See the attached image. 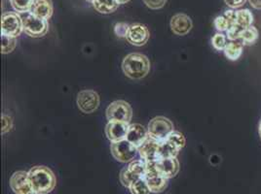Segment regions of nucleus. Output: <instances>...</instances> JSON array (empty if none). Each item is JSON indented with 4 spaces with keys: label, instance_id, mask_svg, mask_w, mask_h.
I'll return each instance as SVG.
<instances>
[{
    "label": "nucleus",
    "instance_id": "24",
    "mask_svg": "<svg viewBox=\"0 0 261 194\" xmlns=\"http://www.w3.org/2000/svg\"><path fill=\"white\" fill-rule=\"evenodd\" d=\"M132 194H149L150 189L144 178H141L132 183L129 187Z\"/></svg>",
    "mask_w": 261,
    "mask_h": 194
},
{
    "label": "nucleus",
    "instance_id": "25",
    "mask_svg": "<svg viewBox=\"0 0 261 194\" xmlns=\"http://www.w3.org/2000/svg\"><path fill=\"white\" fill-rule=\"evenodd\" d=\"M16 46H17L16 38L1 35V53L2 54H10L15 50Z\"/></svg>",
    "mask_w": 261,
    "mask_h": 194
},
{
    "label": "nucleus",
    "instance_id": "4",
    "mask_svg": "<svg viewBox=\"0 0 261 194\" xmlns=\"http://www.w3.org/2000/svg\"><path fill=\"white\" fill-rule=\"evenodd\" d=\"M22 31V18L15 12H6L1 17V35L17 38Z\"/></svg>",
    "mask_w": 261,
    "mask_h": 194
},
{
    "label": "nucleus",
    "instance_id": "8",
    "mask_svg": "<svg viewBox=\"0 0 261 194\" xmlns=\"http://www.w3.org/2000/svg\"><path fill=\"white\" fill-rule=\"evenodd\" d=\"M110 151L112 156L117 161L127 163L133 161L138 153V148L130 144L129 141L122 140L119 142H114L110 146Z\"/></svg>",
    "mask_w": 261,
    "mask_h": 194
},
{
    "label": "nucleus",
    "instance_id": "38",
    "mask_svg": "<svg viewBox=\"0 0 261 194\" xmlns=\"http://www.w3.org/2000/svg\"><path fill=\"white\" fill-rule=\"evenodd\" d=\"M258 133H259V137H260L261 140V121L260 123H259V126H258Z\"/></svg>",
    "mask_w": 261,
    "mask_h": 194
},
{
    "label": "nucleus",
    "instance_id": "5",
    "mask_svg": "<svg viewBox=\"0 0 261 194\" xmlns=\"http://www.w3.org/2000/svg\"><path fill=\"white\" fill-rule=\"evenodd\" d=\"M145 167L146 161H144L143 159L130 161L129 166L122 169L120 173V182L124 186L129 188L132 183L144 177Z\"/></svg>",
    "mask_w": 261,
    "mask_h": 194
},
{
    "label": "nucleus",
    "instance_id": "39",
    "mask_svg": "<svg viewBox=\"0 0 261 194\" xmlns=\"http://www.w3.org/2000/svg\"><path fill=\"white\" fill-rule=\"evenodd\" d=\"M86 1H89V2H93L94 0H86Z\"/></svg>",
    "mask_w": 261,
    "mask_h": 194
},
{
    "label": "nucleus",
    "instance_id": "32",
    "mask_svg": "<svg viewBox=\"0 0 261 194\" xmlns=\"http://www.w3.org/2000/svg\"><path fill=\"white\" fill-rule=\"evenodd\" d=\"M144 4L153 10H158L163 8L167 0H143Z\"/></svg>",
    "mask_w": 261,
    "mask_h": 194
},
{
    "label": "nucleus",
    "instance_id": "17",
    "mask_svg": "<svg viewBox=\"0 0 261 194\" xmlns=\"http://www.w3.org/2000/svg\"><path fill=\"white\" fill-rule=\"evenodd\" d=\"M160 141L155 140L150 137L147 138L142 146L138 149L139 153L144 161H154L158 159V148Z\"/></svg>",
    "mask_w": 261,
    "mask_h": 194
},
{
    "label": "nucleus",
    "instance_id": "36",
    "mask_svg": "<svg viewBox=\"0 0 261 194\" xmlns=\"http://www.w3.org/2000/svg\"><path fill=\"white\" fill-rule=\"evenodd\" d=\"M250 5L257 10H261V0H249Z\"/></svg>",
    "mask_w": 261,
    "mask_h": 194
},
{
    "label": "nucleus",
    "instance_id": "2",
    "mask_svg": "<svg viewBox=\"0 0 261 194\" xmlns=\"http://www.w3.org/2000/svg\"><path fill=\"white\" fill-rule=\"evenodd\" d=\"M122 69L128 78L141 80L148 74L150 70V61L144 54L133 53L124 57Z\"/></svg>",
    "mask_w": 261,
    "mask_h": 194
},
{
    "label": "nucleus",
    "instance_id": "20",
    "mask_svg": "<svg viewBox=\"0 0 261 194\" xmlns=\"http://www.w3.org/2000/svg\"><path fill=\"white\" fill-rule=\"evenodd\" d=\"M94 8L100 14H111L116 11L119 7V3L116 0H94Z\"/></svg>",
    "mask_w": 261,
    "mask_h": 194
},
{
    "label": "nucleus",
    "instance_id": "35",
    "mask_svg": "<svg viewBox=\"0 0 261 194\" xmlns=\"http://www.w3.org/2000/svg\"><path fill=\"white\" fill-rule=\"evenodd\" d=\"M224 2L231 9H238L247 2V0H224Z\"/></svg>",
    "mask_w": 261,
    "mask_h": 194
},
{
    "label": "nucleus",
    "instance_id": "15",
    "mask_svg": "<svg viewBox=\"0 0 261 194\" xmlns=\"http://www.w3.org/2000/svg\"><path fill=\"white\" fill-rule=\"evenodd\" d=\"M149 137L147 130L140 123H133L129 125L128 133L126 136V140L129 141L138 149L142 146V144L147 140Z\"/></svg>",
    "mask_w": 261,
    "mask_h": 194
},
{
    "label": "nucleus",
    "instance_id": "18",
    "mask_svg": "<svg viewBox=\"0 0 261 194\" xmlns=\"http://www.w3.org/2000/svg\"><path fill=\"white\" fill-rule=\"evenodd\" d=\"M144 179L150 189V192L153 193L163 192L168 186V179L160 176L159 174L149 176V177H144Z\"/></svg>",
    "mask_w": 261,
    "mask_h": 194
},
{
    "label": "nucleus",
    "instance_id": "12",
    "mask_svg": "<svg viewBox=\"0 0 261 194\" xmlns=\"http://www.w3.org/2000/svg\"><path fill=\"white\" fill-rule=\"evenodd\" d=\"M129 130V123L122 121H109L106 126V135L112 143L125 140Z\"/></svg>",
    "mask_w": 261,
    "mask_h": 194
},
{
    "label": "nucleus",
    "instance_id": "14",
    "mask_svg": "<svg viewBox=\"0 0 261 194\" xmlns=\"http://www.w3.org/2000/svg\"><path fill=\"white\" fill-rule=\"evenodd\" d=\"M171 29L178 36H185L190 33L193 27V23L189 16L185 14H176L171 20Z\"/></svg>",
    "mask_w": 261,
    "mask_h": 194
},
{
    "label": "nucleus",
    "instance_id": "13",
    "mask_svg": "<svg viewBox=\"0 0 261 194\" xmlns=\"http://www.w3.org/2000/svg\"><path fill=\"white\" fill-rule=\"evenodd\" d=\"M156 168L160 176L166 179H172L179 171V162L176 157L160 158L156 160Z\"/></svg>",
    "mask_w": 261,
    "mask_h": 194
},
{
    "label": "nucleus",
    "instance_id": "1",
    "mask_svg": "<svg viewBox=\"0 0 261 194\" xmlns=\"http://www.w3.org/2000/svg\"><path fill=\"white\" fill-rule=\"evenodd\" d=\"M29 180L36 194L50 193L57 183L54 173L45 166L33 167L29 171Z\"/></svg>",
    "mask_w": 261,
    "mask_h": 194
},
{
    "label": "nucleus",
    "instance_id": "29",
    "mask_svg": "<svg viewBox=\"0 0 261 194\" xmlns=\"http://www.w3.org/2000/svg\"><path fill=\"white\" fill-rule=\"evenodd\" d=\"M212 44L217 51H223L227 45V37L222 33H218L214 35Z\"/></svg>",
    "mask_w": 261,
    "mask_h": 194
},
{
    "label": "nucleus",
    "instance_id": "6",
    "mask_svg": "<svg viewBox=\"0 0 261 194\" xmlns=\"http://www.w3.org/2000/svg\"><path fill=\"white\" fill-rule=\"evenodd\" d=\"M23 33L33 38L42 37L48 33V21L38 18L33 14L27 15L22 18Z\"/></svg>",
    "mask_w": 261,
    "mask_h": 194
},
{
    "label": "nucleus",
    "instance_id": "10",
    "mask_svg": "<svg viewBox=\"0 0 261 194\" xmlns=\"http://www.w3.org/2000/svg\"><path fill=\"white\" fill-rule=\"evenodd\" d=\"M10 186L16 194H36L29 180V172L17 171L12 175Z\"/></svg>",
    "mask_w": 261,
    "mask_h": 194
},
{
    "label": "nucleus",
    "instance_id": "9",
    "mask_svg": "<svg viewBox=\"0 0 261 194\" xmlns=\"http://www.w3.org/2000/svg\"><path fill=\"white\" fill-rule=\"evenodd\" d=\"M77 106L85 114L94 113L99 106V96L95 90L84 89L77 94Z\"/></svg>",
    "mask_w": 261,
    "mask_h": 194
},
{
    "label": "nucleus",
    "instance_id": "34",
    "mask_svg": "<svg viewBox=\"0 0 261 194\" xmlns=\"http://www.w3.org/2000/svg\"><path fill=\"white\" fill-rule=\"evenodd\" d=\"M223 15H224V16L226 17V19L228 20L230 26L233 25V24H235V23H237V14H236V11H235L234 9H231V10H227V11L224 12ZM230 26H229V27H230Z\"/></svg>",
    "mask_w": 261,
    "mask_h": 194
},
{
    "label": "nucleus",
    "instance_id": "16",
    "mask_svg": "<svg viewBox=\"0 0 261 194\" xmlns=\"http://www.w3.org/2000/svg\"><path fill=\"white\" fill-rule=\"evenodd\" d=\"M52 0H33L30 13L34 16L48 21L53 15Z\"/></svg>",
    "mask_w": 261,
    "mask_h": 194
},
{
    "label": "nucleus",
    "instance_id": "7",
    "mask_svg": "<svg viewBox=\"0 0 261 194\" xmlns=\"http://www.w3.org/2000/svg\"><path fill=\"white\" fill-rule=\"evenodd\" d=\"M133 117V110L130 104L124 100L112 102L107 109V118L109 121H122L129 123Z\"/></svg>",
    "mask_w": 261,
    "mask_h": 194
},
{
    "label": "nucleus",
    "instance_id": "23",
    "mask_svg": "<svg viewBox=\"0 0 261 194\" xmlns=\"http://www.w3.org/2000/svg\"><path fill=\"white\" fill-rule=\"evenodd\" d=\"M237 14V23L241 26L247 28L252 25L253 15L249 9H242L236 11Z\"/></svg>",
    "mask_w": 261,
    "mask_h": 194
},
{
    "label": "nucleus",
    "instance_id": "3",
    "mask_svg": "<svg viewBox=\"0 0 261 194\" xmlns=\"http://www.w3.org/2000/svg\"><path fill=\"white\" fill-rule=\"evenodd\" d=\"M150 138L157 141H163L174 131L173 122L166 117H156L151 119L147 126Z\"/></svg>",
    "mask_w": 261,
    "mask_h": 194
},
{
    "label": "nucleus",
    "instance_id": "19",
    "mask_svg": "<svg viewBox=\"0 0 261 194\" xmlns=\"http://www.w3.org/2000/svg\"><path fill=\"white\" fill-rule=\"evenodd\" d=\"M180 151L173 143L165 139L160 141L158 148V159L160 158H172L176 157L178 151Z\"/></svg>",
    "mask_w": 261,
    "mask_h": 194
},
{
    "label": "nucleus",
    "instance_id": "21",
    "mask_svg": "<svg viewBox=\"0 0 261 194\" xmlns=\"http://www.w3.org/2000/svg\"><path fill=\"white\" fill-rule=\"evenodd\" d=\"M244 45L240 41H230L223 50L225 56L230 60H237L243 54Z\"/></svg>",
    "mask_w": 261,
    "mask_h": 194
},
{
    "label": "nucleus",
    "instance_id": "30",
    "mask_svg": "<svg viewBox=\"0 0 261 194\" xmlns=\"http://www.w3.org/2000/svg\"><path fill=\"white\" fill-rule=\"evenodd\" d=\"M214 23H215L216 28L218 29L219 33L227 31V29H228L229 26H230L228 20L226 19V17H225L224 15L217 17V18H216V20H215V22H214Z\"/></svg>",
    "mask_w": 261,
    "mask_h": 194
},
{
    "label": "nucleus",
    "instance_id": "22",
    "mask_svg": "<svg viewBox=\"0 0 261 194\" xmlns=\"http://www.w3.org/2000/svg\"><path fill=\"white\" fill-rule=\"evenodd\" d=\"M258 36H259V33H258L257 28L251 25L244 30L240 41L243 43L244 46L245 45H252L257 41Z\"/></svg>",
    "mask_w": 261,
    "mask_h": 194
},
{
    "label": "nucleus",
    "instance_id": "11",
    "mask_svg": "<svg viewBox=\"0 0 261 194\" xmlns=\"http://www.w3.org/2000/svg\"><path fill=\"white\" fill-rule=\"evenodd\" d=\"M149 36H150L149 30L145 25L141 23H135L130 25L126 38L128 42L132 45L137 47H142L147 43Z\"/></svg>",
    "mask_w": 261,
    "mask_h": 194
},
{
    "label": "nucleus",
    "instance_id": "26",
    "mask_svg": "<svg viewBox=\"0 0 261 194\" xmlns=\"http://www.w3.org/2000/svg\"><path fill=\"white\" fill-rule=\"evenodd\" d=\"M246 28L241 26L238 23H235L233 25H231L226 31V37L229 41H237L240 40L242 37V34L244 33Z\"/></svg>",
    "mask_w": 261,
    "mask_h": 194
},
{
    "label": "nucleus",
    "instance_id": "37",
    "mask_svg": "<svg viewBox=\"0 0 261 194\" xmlns=\"http://www.w3.org/2000/svg\"><path fill=\"white\" fill-rule=\"evenodd\" d=\"M119 4H126L127 2H129L130 0H116Z\"/></svg>",
    "mask_w": 261,
    "mask_h": 194
},
{
    "label": "nucleus",
    "instance_id": "33",
    "mask_svg": "<svg viewBox=\"0 0 261 194\" xmlns=\"http://www.w3.org/2000/svg\"><path fill=\"white\" fill-rule=\"evenodd\" d=\"M1 124H2V128H1V132L7 133L8 131H10L13 126V120L11 118L7 115H3L1 118Z\"/></svg>",
    "mask_w": 261,
    "mask_h": 194
},
{
    "label": "nucleus",
    "instance_id": "27",
    "mask_svg": "<svg viewBox=\"0 0 261 194\" xmlns=\"http://www.w3.org/2000/svg\"><path fill=\"white\" fill-rule=\"evenodd\" d=\"M33 0H11L12 7L18 13L31 11Z\"/></svg>",
    "mask_w": 261,
    "mask_h": 194
},
{
    "label": "nucleus",
    "instance_id": "31",
    "mask_svg": "<svg viewBox=\"0 0 261 194\" xmlns=\"http://www.w3.org/2000/svg\"><path fill=\"white\" fill-rule=\"evenodd\" d=\"M129 28H130V25L128 23H126V22H117L114 25V33H115V35L117 37L126 38L128 31H129Z\"/></svg>",
    "mask_w": 261,
    "mask_h": 194
},
{
    "label": "nucleus",
    "instance_id": "28",
    "mask_svg": "<svg viewBox=\"0 0 261 194\" xmlns=\"http://www.w3.org/2000/svg\"><path fill=\"white\" fill-rule=\"evenodd\" d=\"M167 140L173 143L174 146L177 147L179 150H181L185 147V143H186L185 135L181 132L174 131V130L167 137Z\"/></svg>",
    "mask_w": 261,
    "mask_h": 194
}]
</instances>
